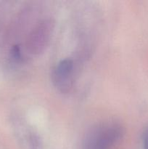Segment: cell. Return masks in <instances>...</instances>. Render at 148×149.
I'll return each instance as SVG.
<instances>
[{"label": "cell", "mask_w": 148, "mask_h": 149, "mask_svg": "<svg viewBox=\"0 0 148 149\" xmlns=\"http://www.w3.org/2000/svg\"><path fill=\"white\" fill-rule=\"evenodd\" d=\"M75 80V63L66 58L59 61L54 68L52 81L55 88L62 93H68L72 89Z\"/></svg>", "instance_id": "3"}, {"label": "cell", "mask_w": 148, "mask_h": 149, "mask_svg": "<svg viewBox=\"0 0 148 149\" xmlns=\"http://www.w3.org/2000/svg\"><path fill=\"white\" fill-rule=\"evenodd\" d=\"M54 30V22L51 19H44L32 29L26 39L25 49L30 55H38L47 46Z\"/></svg>", "instance_id": "2"}, {"label": "cell", "mask_w": 148, "mask_h": 149, "mask_svg": "<svg viewBox=\"0 0 148 149\" xmlns=\"http://www.w3.org/2000/svg\"><path fill=\"white\" fill-rule=\"evenodd\" d=\"M142 143L144 149H148V126L145 128L142 135Z\"/></svg>", "instance_id": "4"}, {"label": "cell", "mask_w": 148, "mask_h": 149, "mask_svg": "<svg viewBox=\"0 0 148 149\" xmlns=\"http://www.w3.org/2000/svg\"><path fill=\"white\" fill-rule=\"evenodd\" d=\"M123 130L115 121H107L93 126L83 141V149H110L121 138Z\"/></svg>", "instance_id": "1"}]
</instances>
